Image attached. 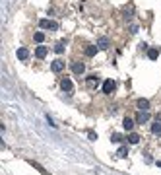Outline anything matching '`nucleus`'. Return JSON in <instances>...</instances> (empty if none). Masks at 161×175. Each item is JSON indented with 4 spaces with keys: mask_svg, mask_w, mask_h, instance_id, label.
I'll list each match as a JSON object with an SVG mask.
<instances>
[{
    "mask_svg": "<svg viewBox=\"0 0 161 175\" xmlns=\"http://www.w3.org/2000/svg\"><path fill=\"white\" fill-rule=\"evenodd\" d=\"M35 41H37V43H43V41H45V33L43 31H37L35 33Z\"/></svg>",
    "mask_w": 161,
    "mask_h": 175,
    "instance_id": "a211bd4d",
    "label": "nucleus"
},
{
    "mask_svg": "<svg viewBox=\"0 0 161 175\" xmlns=\"http://www.w3.org/2000/svg\"><path fill=\"white\" fill-rule=\"evenodd\" d=\"M27 57H29V51H27L25 47H19V49H18V58H22V60H25Z\"/></svg>",
    "mask_w": 161,
    "mask_h": 175,
    "instance_id": "9b49d317",
    "label": "nucleus"
},
{
    "mask_svg": "<svg viewBox=\"0 0 161 175\" xmlns=\"http://www.w3.org/2000/svg\"><path fill=\"white\" fill-rule=\"evenodd\" d=\"M29 165H33V167H35V169H39V171H41V173H43V175H47V171H45V167H43V165H39V164H35V161H29Z\"/></svg>",
    "mask_w": 161,
    "mask_h": 175,
    "instance_id": "6ab92c4d",
    "label": "nucleus"
},
{
    "mask_svg": "<svg viewBox=\"0 0 161 175\" xmlns=\"http://www.w3.org/2000/svg\"><path fill=\"white\" fill-rule=\"evenodd\" d=\"M55 53H56V55H62V53H64V41H60V43L55 45Z\"/></svg>",
    "mask_w": 161,
    "mask_h": 175,
    "instance_id": "dca6fc26",
    "label": "nucleus"
},
{
    "mask_svg": "<svg viewBox=\"0 0 161 175\" xmlns=\"http://www.w3.org/2000/svg\"><path fill=\"white\" fill-rule=\"evenodd\" d=\"M111 140H113V142H121V136H118V134H113V136H111Z\"/></svg>",
    "mask_w": 161,
    "mask_h": 175,
    "instance_id": "4be33fe9",
    "label": "nucleus"
},
{
    "mask_svg": "<svg viewBox=\"0 0 161 175\" xmlns=\"http://www.w3.org/2000/svg\"><path fill=\"white\" fill-rule=\"evenodd\" d=\"M88 136H89V140H97V134L93 130H88Z\"/></svg>",
    "mask_w": 161,
    "mask_h": 175,
    "instance_id": "412c9836",
    "label": "nucleus"
},
{
    "mask_svg": "<svg viewBox=\"0 0 161 175\" xmlns=\"http://www.w3.org/2000/svg\"><path fill=\"white\" fill-rule=\"evenodd\" d=\"M148 121H150V113H148V111H140L138 117H136V123L144 124V123H148Z\"/></svg>",
    "mask_w": 161,
    "mask_h": 175,
    "instance_id": "20e7f679",
    "label": "nucleus"
},
{
    "mask_svg": "<svg viewBox=\"0 0 161 175\" xmlns=\"http://www.w3.org/2000/svg\"><path fill=\"white\" fill-rule=\"evenodd\" d=\"M97 49H99V47H93V45L85 47V57H95V55H97Z\"/></svg>",
    "mask_w": 161,
    "mask_h": 175,
    "instance_id": "f8f14e48",
    "label": "nucleus"
},
{
    "mask_svg": "<svg viewBox=\"0 0 161 175\" xmlns=\"http://www.w3.org/2000/svg\"><path fill=\"white\" fill-rule=\"evenodd\" d=\"M39 27L41 29H51V31H56L58 29V23L56 22H52V20H39Z\"/></svg>",
    "mask_w": 161,
    "mask_h": 175,
    "instance_id": "f257e3e1",
    "label": "nucleus"
},
{
    "mask_svg": "<svg viewBox=\"0 0 161 175\" xmlns=\"http://www.w3.org/2000/svg\"><path fill=\"white\" fill-rule=\"evenodd\" d=\"M136 105L140 107V111H148V109H150V101H148V99H144V97H140L138 101H136Z\"/></svg>",
    "mask_w": 161,
    "mask_h": 175,
    "instance_id": "0eeeda50",
    "label": "nucleus"
},
{
    "mask_svg": "<svg viewBox=\"0 0 161 175\" xmlns=\"http://www.w3.org/2000/svg\"><path fill=\"white\" fill-rule=\"evenodd\" d=\"M72 72L74 74H84L85 72V64L84 62H72Z\"/></svg>",
    "mask_w": 161,
    "mask_h": 175,
    "instance_id": "7ed1b4c3",
    "label": "nucleus"
},
{
    "mask_svg": "<svg viewBox=\"0 0 161 175\" xmlns=\"http://www.w3.org/2000/svg\"><path fill=\"white\" fill-rule=\"evenodd\" d=\"M157 57H159V49H150V51H148V58H150V60H155Z\"/></svg>",
    "mask_w": 161,
    "mask_h": 175,
    "instance_id": "ddd939ff",
    "label": "nucleus"
},
{
    "mask_svg": "<svg viewBox=\"0 0 161 175\" xmlns=\"http://www.w3.org/2000/svg\"><path fill=\"white\" fill-rule=\"evenodd\" d=\"M117 156L118 158H126V156H128V148H126V146H121L118 152H117Z\"/></svg>",
    "mask_w": 161,
    "mask_h": 175,
    "instance_id": "2eb2a0df",
    "label": "nucleus"
},
{
    "mask_svg": "<svg viewBox=\"0 0 161 175\" xmlns=\"http://www.w3.org/2000/svg\"><path fill=\"white\" fill-rule=\"evenodd\" d=\"M151 132H154V134H159V136H161V123H159V121L151 124Z\"/></svg>",
    "mask_w": 161,
    "mask_h": 175,
    "instance_id": "4468645a",
    "label": "nucleus"
},
{
    "mask_svg": "<svg viewBox=\"0 0 161 175\" xmlns=\"http://www.w3.org/2000/svg\"><path fill=\"white\" fill-rule=\"evenodd\" d=\"M159 167H161V164H159Z\"/></svg>",
    "mask_w": 161,
    "mask_h": 175,
    "instance_id": "a878e982",
    "label": "nucleus"
},
{
    "mask_svg": "<svg viewBox=\"0 0 161 175\" xmlns=\"http://www.w3.org/2000/svg\"><path fill=\"white\" fill-rule=\"evenodd\" d=\"M122 128H124V130H132V128H134V119H130V117H126L124 121H122Z\"/></svg>",
    "mask_w": 161,
    "mask_h": 175,
    "instance_id": "6e6552de",
    "label": "nucleus"
},
{
    "mask_svg": "<svg viewBox=\"0 0 161 175\" xmlns=\"http://www.w3.org/2000/svg\"><path fill=\"white\" fill-rule=\"evenodd\" d=\"M47 121H49V124H51V127H52V128H56V124H55V121H52V119H51V117H49V115H47Z\"/></svg>",
    "mask_w": 161,
    "mask_h": 175,
    "instance_id": "5701e85b",
    "label": "nucleus"
},
{
    "mask_svg": "<svg viewBox=\"0 0 161 175\" xmlns=\"http://www.w3.org/2000/svg\"><path fill=\"white\" fill-rule=\"evenodd\" d=\"M140 49H142V51H150V47H148L146 43H142V45H140Z\"/></svg>",
    "mask_w": 161,
    "mask_h": 175,
    "instance_id": "b1692460",
    "label": "nucleus"
},
{
    "mask_svg": "<svg viewBox=\"0 0 161 175\" xmlns=\"http://www.w3.org/2000/svg\"><path fill=\"white\" fill-rule=\"evenodd\" d=\"M60 88H62L64 91H72L74 84H72V80H70V78H62V80H60Z\"/></svg>",
    "mask_w": 161,
    "mask_h": 175,
    "instance_id": "423d86ee",
    "label": "nucleus"
},
{
    "mask_svg": "<svg viewBox=\"0 0 161 175\" xmlns=\"http://www.w3.org/2000/svg\"><path fill=\"white\" fill-rule=\"evenodd\" d=\"M88 84H89V86L99 84V78H97V76H89V78H88Z\"/></svg>",
    "mask_w": 161,
    "mask_h": 175,
    "instance_id": "aec40b11",
    "label": "nucleus"
},
{
    "mask_svg": "<svg viewBox=\"0 0 161 175\" xmlns=\"http://www.w3.org/2000/svg\"><path fill=\"white\" fill-rule=\"evenodd\" d=\"M115 88H117V84H115L113 80H105V82H103V94H107V95L113 94Z\"/></svg>",
    "mask_w": 161,
    "mask_h": 175,
    "instance_id": "f03ea898",
    "label": "nucleus"
},
{
    "mask_svg": "<svg viewBox=\"0 0 161 175\" xmlns=\"http://www.w3.org/2000/svg\"><path fill=\"white\" fill-rule=\"evenodd\" d=\"M47 53H49V49L43 47V45L35 49V57H37V58H45V57H47Z\"/></svg>",
    "mask_w": 161,
    "mask_h": 175,
    "instance_id": "1a4fd4ad",
    "label": "nucleus"
},
{
    "mask_svg": "<svg viewBox=\"0 0 161 175\" xmlns=\"http://www.w3.org/2000/svg\"><path fill=\"white\" fill-rule=\"evenodd\" d=\"M51 68H52V72H62V70H64V62L60 60V58H56V60H52Z\"/></svg>",
    "mask_w": 161,
    "mask_h": 175,
    "instance_id": "39448f33",
    "label": "nucleus"
},
{
    "mask_svg": "<svg viewBox=\"0 0 161 175\" xmlns=\"http://www.w3.org/2000/svg\"><path fill=\"white\" fill-rule=\"evenodd\" d=\"M97 47L101 49V51H105V49H109V39H107V37H101V39L97 41Z\"/></svg>",
    "mask_w": 161,
    "mask_h": 175,
    "instance_id": "9d476101",
    "label": "nucleus"
},
{
    "mask_svg": "<svg viewBox=\"0 0 161 175\" xmlns=\"http://www.w3.org/2000/svg\"><path fill=\"white\" fill-rule=\"evenodd\" d=\"M130 33H138V26H132L130 27Z\"/></svg>",
    "mask_w": 161,
    "mask_h": 175,
    "instance_id": "393cba45",
    "label": "nucleus"
},
{
    "mask_svg": "<svg viewBox=\"0 0 161 175\" xmlns=\"http://www.w3.org/2000/svg\"><path fill=\"white\" fill-rule=\"evenodd\" d=\"M128 142H130V144H138V142H140V136L136 134V132H132V134L128 136Z\"/></svg>",
    "mask_w": 161,
    "mask_h": 175,
    "instance_id": "f3484780",
    "label": "nucleus"
}]
</instances>
